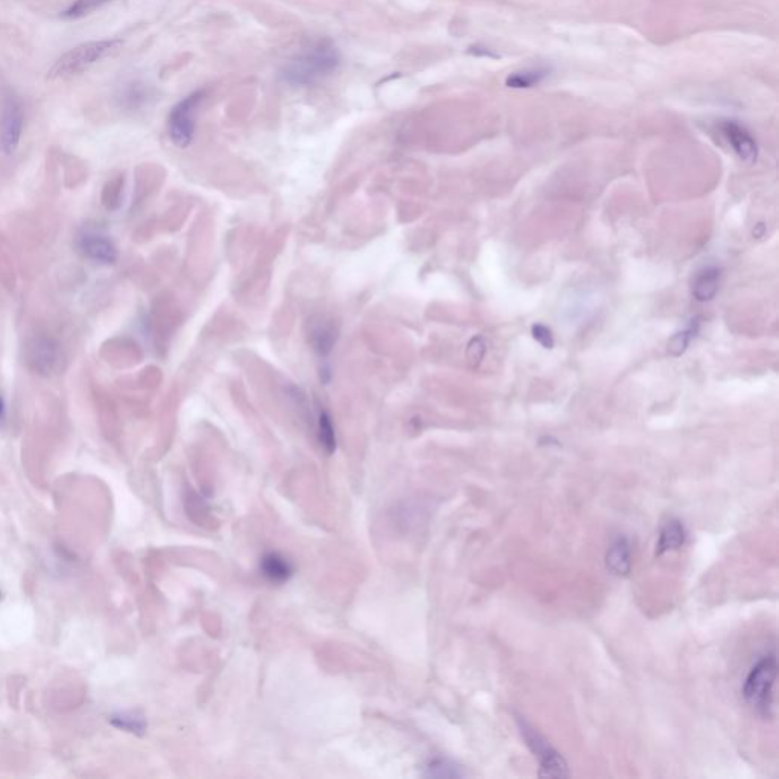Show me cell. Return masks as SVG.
Here are the masks:
<instances>
[{
    "label": "cell",
    "mask_w": 779,
    "mask_h": 779,
    "mask_svg": "<svg viewBox=\"0 0 779 779\" xmlns=\"http://www.w3.org/2000/svg\"><path fill=\"white\" fill-rule=\"evenodd\" d=\"M342 56L331 40H320L294 56L281 71V80L291 86H309L337 71Z\"/></svg>",
    "instance_id": "1"
},
{
    "label": "cell",
    "mask_w": 779,
    "mask_h": 779,
    "mask_svg": "<svg viewBox=\"0 0 779 779\" xmlns=\"http://www.w3.org/2000/svg\"><path fill=\"white\" fill-rule=\"evenodd\" d=\"M778 674L775 653L765 654L752 665L744 679L743 696L746 702L763 717H769L774 705V689Z\"/></svg>",
    "instance_id": "2"
},
{
    "label": "cell",
    "mask_w": 779,
    "mask_h": 779,
    "mask_svg": "<svg viewBox=\"0 0 779 779\" xmlns=\"http://www.w3.org/2000/svg\"><path fill=\"white\" fill-rule=\"evenodd\" d=\"M121 40L89 41V43L76 46L71 51L65 52V56L52 65L48 78L56 80V78L80 75L87 69H91V65L116 54L121 49Z\"/></svg>",
    "instance_id": "3"
},
{
    "label": "cell",
    "mask_w": 779,
    "mask_h": 779,
    "mask_svg": "<svg viewBox=\"0 0 779 779\" xmlns=\"http://www.w3.org/2000/svg\"><path fill=\"white\" fill-rule=\"evenodd\" d=\"M25 126V111L21 98L14 91H2L0 95V152L13 156L21 145Z\"/></svg>",
    "instance_id": "4"
},
{
    "label": "cell",
    "mask_w": 779,
    "mask_h": 779,
    "mask_svg": "<svg viewBox=\"0 0 779 779\" xmlns=\"http://www.w3.org/2000/svg\"><path fill=\"white\" fill-rule=\"evenodd\" d=\"M519 731L523 735L524 741L527 744L528 749L533 752L534 757L539 761V775L545 778H565L569 776L568 765L563 758L562 755L558 754V750L550 746L549 741L543 739L542 735L539 734L536 729L532 728L527 722L523 719L518 720Z\"/></svg>",
    "instance_id": "5"
},
{
    "label": "cell",
    "mask_w": 779,
    "mask_h": 779,
    "mask_svg": "<svg viewBox=\"0 0 779 779\" xmlns=\"http://www.w3.org/2000/svg\"><path fill=\"white\" fill-rule=\"evenodd\" d=\"M204 91H195L186 96L183 101L178 102L172 108L169 119H168V133L174 145L178 148H186L191 145L195 133L196 108L203 101Z\"/></svg>",
    "instance_id": "6"
},
{
    "label": "cell",
    "mask_w": 779,
    "mask_h": 779,
    "mask_svg": "<svg viewBox=\"0 0 779 779\" xmlns=\"http://www.w3.org/2000/svg\"><path fill=\"white\" fill-rule=\"evenodd\" d=\"M28 362L40 375H51L60 362V346L51 337L32 338L28 344Z\"/></svg>",
    "instance_id": "7"
},
{
    "label": "cell",
    "mask_w": 779,
    "mask_h": 779,
    "mask_svg": "<svg viewBox=\"0 0 779 779\" xmlns=\"http://www.w3.org/2000/svg\"><path fill=\"white\" fill-rule=\"evenodd\" d=\"M78 247L87 259L101 265H113L119 256L115 242L100 231H84L78 239Z\"/></svg>",
    "instance_id": "8"
},
{
    "label": "cell",
    "mask_w": 779,
    "mask_h": 779,
    "mask_svg": "<svg viewBox=\"0 0 779 779\" xmlns=\"http://www.w3.org/2000/svg\"><path fill=\"white\" fill-rule=\"evenodd\" d=\"M720 131L741 160L748 163L757 160L758 145L746 126L737 121H723L720 124Z\"/></svg>",
    "instance_id": "9"
},
{
    "label": "cell",
    "mask_w": 779,
    "mask_h": 779,
    "mask_svg": "<svg viewBox=\"0 0 779 779\" xmlns=\"http://www.w3.org/2000/svg\"><path fill=\"white\" fill-rule=\"evenodd\" d=\"M337 337V327L333 322H327L326 318H320L318 322L312 323L309 340H311L312 351L316 352L320 361H327V358L335 347Z\"/></svg>",
    "instance_id": "10"
},
{
    "label": "cell",
    "mask_w": 779,
    "mask_h": 779,
    "mask_svg": "<svg viewBox=\"0 0 779 779\" xmlns=\"http://www.w3.org/2000/svg\"><path fill=\"white\" fill-rule=\"evenodd\" d=\"M606 567L613 576L628 577L632 571V549L628 538L619 536L610 543L606 553Z\"/></svg>",
    "instance_id": "11"
},
{
    "label": "cell",
    "mask_w": 779,
    "mask_h": 779,
    "mask_svg": "<svg viewBox=\"0 0 779 779\" xmlns=\"http://www.w3.org/2000/svg\"><path fill=\"white\" fill-rule=\"evenodd\" d=\"M687 539L684 524L679 519H669L659 532L658 543H656V556L676 551L680 549Z\"/></svg>",
    "instance_id": "12"
},
{
    "label": "cell",
    "mask_w": 779,
    "mask_h": 779,
    "mask_svg": "<svg viewBox=\"0 0 779 779\" xmlns=\"http://www.w3.org/2000/svg\"><path fill=\"white\" fill-rule=\"evenodd\" d=\"M720 285V268L705 267L700 270L696 277H694L693 296L697 302H709L714 299L715 294L719 291Z\"/></svg>",
    "instance_id": "13"
},
{
    "label": "cell",
    "mask_w": 779,
    "mask_h": 779,
    "mask_svg": "<svg viewBox=\"0 0 779 779\" xmlns=\"http://www.w3.org/2000/svg\"><path fill=\"white\" fill-rule=\"evenodd\" d=\"M261 569L272 584H285L292 576L291 563L277 553L267 554L262 558Z\"/></svg>",
    "instance_id": "14"
},
{
    "label": "cell",
    "mask_w": 779,
    "mask_h": 779,
    "mask_svg": "<svg viewBox=\"0 0 779 779\" xmlns=\"http://www.w3.org/2000/svg\"><path fill=\"white\" fill-rule=\"evenodd\" d=\"M317 438L325 453L333 454L335 451V447H337L335 428H333L331 416L323 408L318 410L317 414Z\"/></svg>",
    "instance_id": "15"
},
{
    "label": "cell",
    "mask_w": 779,
    "mask_h": 779,
    "mask_svg": "<svg viewBox=\"0 0 779 779\" xmlns=\"http://www.w3.org/2000/svg\"><path fill=\"white\" fill-rule=\"evenodd\" d=\"M549 75L547 69H528V71L516 72L507 76L506 86L512 89H528L542 82Z\"/></svg>",
    "instance_id": "16"
},
{
    "label": "cell",
    "mask_w": 779,
    "mask_h": 779,
    "mask_svg": "<svg viewBox=\"0 0 779 779\" xmlns=\"http://www.w3.org/2000/svg\"><path fill=\"white\" fill-rule=\"evenodd\" d=\"M108 2H111V0H75L69 8H65L61 13V17L65 19V21L82 19V17H86V15L91 14V13H95V11L100 10L102 6L107 5Z\"/></svg>",
    "instance_id": "17"
},
{
    "label": "cell",
    "mask_w": 779,
    "mask_h": 779,
    "mask_svg": "<svg viewBox=\"0 0 779 779\" xmlns=\"http://www.w3.org/2000/svg\"><path fill=\"white\" fill-rule=\"evenodd\" d=\"M697 323L693 322L689 325L685 331L682 333H678L674 335L671 340L669 342V353L671 357H680L682 353L687 351V347L689 346V342L696 337V333H697Z\"/></svg>",
    "instance_id": "18"
},
{
    "label": "cell",
    "mask_w": 779,
    "mask_h": 779,
    "mask_svg": "<svg viewBox=\"0 0 779 779\" xmlns=\"http://www.w3.org/2000/svg\"><path fill=\"white\" fill-rule=\"evenodd\" d=\"M111 723L119 729H124L126 732H133V734H142V732H145L146 729L145 719L142 715L133 714V713L113 715Z\"/></svg>",
    "instance_id": "19"
},
{
    "label": "cell",
    "mask_w": 779,
    "mask_h": 779,
    "mask_svg": "<svg viewBox=\"0 0 779 779\" xmlns=\"http://www.w3.org/2000/svg\"><path fill=\"white\" fill-rule=\"evenodd\" d=\"M428 775L429 776H440V778H455L462 776V772L457 766L449 763L446 759H436L431 765L428 766Z\"/></svg>",
    "instance_id": "20"
},
{
    "label": "cell",
    "mask_w": 779,
    "mask_h": 779,
    "mask_svg": "<svg viewBox=\"0 0 779 779\" xmlns=\"http://www.w3.org/2000/svg\"><path fill=\"white\" fill-rule=\"evenodd\" d=\"M146 96H148V93H146L145 87L142 86V84H131L126 89L124 96H122V100L130 107H137L145 101Z\"/></svg>",
    "instance_id": "21"
},
{
    "label": "cell",
    "mask_w": 779,
    "mask_h": 779,
    "mask_svg": "<svg viewBox=\"0 0 779 779\" xmlns=\"http://www.w3.org/2000/svg\"><path fill=\"white\" fill-rule=\"evenodd\" d=\"M486 353V342L483 337L473 338L472 342H469L468 359L472 362V366H478Z\"/></svg>",
    "instance_id": "22"
},
{
    "label": "cell",
    "mask_w": 779,
    "mask_h": 779,
    "mask_svg": "<svg viewBox=\"0 0 779 779\" xmlns=\"http://www.w3.org/2000/svg\"><path fill=\"white\" fill-rule=\"evenodd\" d=\"M532 333H533L534 340H536L541 346L545 347V349H553V333H551L549 327L543 326V325H534V326L532 327Z\"/></svg>",
    "instance_id": "23"
},
{
    "label": "cell",
    "mask_w": 779,
    "mask_h": 779,
    "mask_svg": "<svg viewBox=\"0 0 779 779\" xmlns=\"http://www.w3.org/2000/svg\"><path fill=\"white\" fill-rule=\"evenodd\" d=\"M469 52H471V54H473V56H493V58H497V56H497V54H493V52L490 51V49H488V48H480V46H472V48L469 49Z\"/></svg>",
    "instance_id": "24"
},
{
    "label": "cell",
    "mask_w": 779,
    "mask_h": 779,
    "mask_svg": "<svg viewBox=\"0 0 779 779\" xmlns=\"http://www.w3.org/2000/svg\"><path fill=\"white\" fill-rule=\"evenodd\" d=\"M5 418V402H4V397L0 396V423Z\"/></svg>",
    "instance_id": "25"
}]
</instances>
